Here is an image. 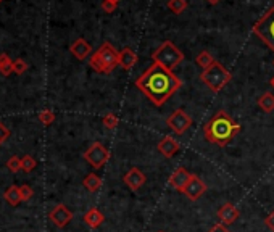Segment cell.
Wrapping results in <instances>:
<instances>
[{"label": "cell", "instance_id": "cell-1", "mask_svg": "<svg viewBox=\"0 0 274 232\" xmlns=\"http://www.w3.org/2000/svg\"><path fill=\"white\" fill-rule=\"evenodd\" d=\"M137 89L156 107H163L164 102L179 91L182 81L173 71L158 63H153L136 81Z\"/></svg>", "mask_w": 274, "mask_h": 232}, {"label": "cell", "instance_id": "cell-2", "mask_svg": "<svg viewBox=\"0 0 274 232\" xmlns=\"http://www.w3.org/2000/svg\"><path fill=\"white\" fill-rule=\"evenodd\" d=\"M241 124L236 122L226 112H218L203 127L205 139L218 147H226L241 132Z\"/></svg>", "mask_w": 274, "mask_h": 232}, {"label": "cell", "instance_id": "cell-3", "mask_svg": "<svg viewBox=\"0 0 274 232\" xmlns=\"http://www.w3.org/2000/svg\"><path fill=\"white\" fill-rule=\"evenodd\" d=\"M89 65L94 71L110 74L120 65V52L110 42H104L100 45V49L92 55Z\"/></svg>", "mask_w": 274, "mask_h": 232}, {"label": "cell", "instance_id": "cell-4", "mask_svg": "<svg viewBox=\"0 0 274 232\" xmlns=\"http://www.w3.org/2000/svg\"><path fill=\"white\" fill-rule=\"evenodd\" d=\"M152 60L153 63H158L163 68H166V70L173 71L177 65L182 63L184 53L171 40H164L158 49L152 53Z\"/></svg>", "mask_w": 274, "mask_h": 232}, {"label": "cell", "instance_id": "cell-5", "mask_svg": "<svg viewBox=\"0 0 274 232\" xmlns=\"http://www.w3.org/2000/svg\"><path fill=\"white\" fill-rule=\"evenodd\" d=\"M200 79H202V83L210 89V91L219 92L231 81V73L226 70V68L219 63V61H215V63L211 65L210 68L202 71Z\"/></svg>", "mask_w": 274, "mask_h": 232}, {"label": "cell", "instance_id": "cell-6", "mask_svg": "<svg viewBox=\"0 0 274 232\" xmlns=\"http://www.w3.org/2000/svg\"><path fill=\"white\" fill-rule=\"evenodd\" d=\"M253 34L258 36L274 52V6L268 10V13H265L262 19H258L255 23Z\"/></svg>", "mask_w": 274, "mask_h": 232}, {"label": "cell", "instance_id": "cell-7", "mask_svg": "<svg viewBox=\"0 0 274 232\" xmlns=\"http://www.w3.org/2000/svg\"><path fill=\"white\" fill-rule=\"evenodd\" d=\"M166 124L169 126V129L173 131L174 134L177 135H182L184 132L187 131V129L192 126V118L190 116L184 112V110H176L173 112L169 116H168V119H166Z\"/></svg>", "mask_w": 274, "mask_h": 232}, {"label": "cell", "instance_id": "cell-8", "mask_svg": "<svg viewBox=\"0 0 274 232\" xmlns=\"http://www.w3.org/2000/svg\"><path fill=\"white\" fill-rule=\"evenodd\" d=\"M84 158L91 163L94 168H102L110 160V152L100 144V142H95V144L84 153Z\"/></svg>", "mask_w": 274, "mask_h": 232}, {"label": "cell", "instance_id": "cell-9", "mask_svg": "<svg viewBox=\"0 0 274 232\" xmlns=\"http://www.w3.org/2000/svg\"><path fill=\"white\" fill-rule=\"evenodd\" d=\"M207 192V184H205L200 177H197V176H194L192 174V177H190V181L187 182V186H186V189H184V192L182 194H186V197L189 200H192V202H195V200H198L200 197Z\"/></svg>", "mask_w": 274, "mask_h": 232}, {"label": "cell", "instance_id": "cell-10", "mask_svg": "<svg viewBox=\"0 0 274 232\" xmlns=\"http://www.w3.org/2000/svg\"><path fill=\"white\" fill-rule=\"evenodd\" d=\"M123 181H125V184L133 190V192H136V190H139L143 184H145L147 177H145V174H143L139 168H131L125 174V177H123Z\"/></svg>", "mask_w": 274, "mask_h": 232}, {"label": "cell", "instance_id": "cell-11", "mask_svg": "<svg viewBox=\"0 0 274 232\" xmlns=\"http://www.w3.org/2000/svg\"><path fill=\"white\" fill-rule=\"evenodd\" d=\"M190 177H192V174L187 171L186 168H177L176 171L169 176L168 182H169V186L173 187L174 190H179V192H184V189H186L187 182L190 181Z\"/></svg>", "mask_w": 274, "mask_h": 232}, {"label": "cell", "instance_id": "cell-12", "mask_svg": "<svg viewBox=\"0 0 274 232\" xmlns=\"http://www.w3.org/2000/svg\"><path fill=\"white\" fill-rule=\"evenodd\" d=\"M239 216H241V213H239L237 207H234V205L229 202H226L223 207L218 210V220L221 221V224H224V226L236 223L239 220Z\"/></svg>", "mask_w": 274, "mask_h": 232}, {"label": "cell", "instance_id": "cell-13", "mask_svg": "<svg viewBox=\"0 0 274 232\" xmlns=\"http://www.w3.org/2000/svg\"><path fill=\"white\" fill-rule=\"evenodd\" d=\"M179 142H177L174 137H171V135H164V137L158 142V152L164 156V158H171V156H174L177 152H179Z\"/></svg>", "mask_w": 274, "mask_h": 232}, {"label": "cell", "instance_id": "cell-14", "mask_svg": "<svg viewBox=\"0 0 274 232\" xmlns=\"http://www.w3.org/2000/svg\"><path fill=\"white\" fill-rule=\"evenodd\" d=\"M70 50L74 57H76L78 60H84L87 58L89 55H91V52H92V47L89 45V42L86 39H76L74 42L71 44L70 47Z\"/></svg>", "mask_w": 274, "mask_h": 232}, {"label": "cell", "instance_id": "cell-15", "mask_svg": "<svg viewBox=\"0 0 274 232\" xmlns=\"http://www.w3.org/2000/svg\"><path fill=\"white\" fill-rule=\"evenodd\" d=\"M136 63H137V53L133 49H129V47H125L120 52V66L129 71Z\"/></svg>", "mask_w": 274, "mask_h": 232}, {"label": "cell", "instance_id": "cell-16", "mask_svg": "<svg viewBox=\"0 0 274 232\" xmlns=\"http://www.w3.org/2000/svg\"><path fill=\"white\" fill-rule=\"evenodd\" d=\"M84 220H86V223L91 228H99L100 224L104 223L105 218H104V215H102L97 208H92L91 211H87V215L84 216Z\"/></svg>", "mask_w": 274, "mask_h": 232}, {"label": "cell", "instance_id": "cell-17", "mask_svg": "<svg viewBox=\"0 0 274 232\" xmlns=\"http://www.w3.org/2000/svg\"><path fill=\"white\" fill-rule=\"evenodd\" d=\"M258 107L262 108L265 113H271L274 110V95L271 92H265L262 97L258 99Z\"/></svg>", "mask_w": 274, "mask_h": 232}, {"label": "cell", "instance_id": "cell-18", "mask_svg": "<svg viewBox=\"0 0 274 232\" xmlns=\"http://www.w3.org/2000/svg\"><path fill=\"white\" fill-rule=\"evenodd\" d=\"M215 61H216V60H215L213 57H211V53H208L207 50H203V52H200V53L197 55V65L202 66L203 70H207V68H210L211 65L215 63Z\"/></svg>", "mask_w": 274, "mask_h": 232}, {"label": "cell", "instance_id": "cell-19", "mask_svg": "<svg viewBox=\"0 0 274 232\" xmlns=\"http://www.w3.org/2000/svg\"><path fill=\"white\" fill-rule=\"evenodd\" d=\"M168 8L174 13V15H181V13L187 8V0H169Z\"/></svg>", "mask_w": 274, "mask_h": 232}, {"label": "cell", "instance_id": "cell-20", "mask_svg": "<svg viewBox=\"0 0 274 232\" xmlns=\"http://www.w3.org/2000/svg\"><path fill=\"white\" fill-rule=\"evenodd\" d=\"M71 220V213L68 210H65L63 207H60L55 213V221H57L58 226H65V224Z\"/></svg>", "mask_w": 274, "mask_h": 232}, {"label": "cell", "instance_id": "cell-21", "mask_svg": "<svg viewBox=\"0 0 274 232\" xmlns=\"http://www.w3.org/2000/svg\"><path fill=\"white\" fill-rule=\"evenodd\" d=\"M84 186H86L89 190H97V189H100V186H102V181H100L99 176L89 174V176L86 177V181H84Z\"/></svg>", "mask_w": 274, "mask_h": 232}, {"label": "cell", "instance_id": "cell-22", "mask_svg": "<svg viewBox=\"0 0 274 232\" xmlns=\"http://www.w3.org/2000/svg\"><path fill=\"white\" fill-rule=\"evenodd\" d=\"M11 70H13V61L8 58V55L2 53V55H0V71L3 74H8Z\"/></svg>", "mask_w": 274, "mask_h": 232}, {"label": "cell", "instance_id": "cell-23", "mask_svg": "<svg viewBox=\"0 0 274 232\" xmlns=\"http://www.w3.org/2000/svg\"><path fill=\"white\" fill-rule=\"evenodd\" d=\"M104 124L107 129H115L116 126L120 124V119H118V116H116L115 113H107L104 116Z\"/></svg>", "mask_w": 274, "mask_h": 232}, {"label": "cell", "instance_id": "cell-24", "mask_svg": "<svg viewBox=\"0 0 274 232\" xmlns=\"http://www.w3.org/2000/svg\"><path fill=\"white\" fill-rule=\"evenodd\" d=\"M116 5L118 3L112 2V0H102V10L105 13H113L116 10Z\"/></svg>", "mask_w": 274, "mask_h": 232}, {"label": "cell", "instance_id": "cell-25", "mask_svg": "<svg viewBox=\"0 0 274 232\" xmlns=\"http://www.w3.org/2000/svg\"><path fill=\"white\" fill-rule=\"evenodd\" d=\"M40 119H42V122H45V124H50V122L53 121V113L52 112H42L40 113Z\"/></svg>", "mask_w": 274, "mask_h": 232}, {"label": "cell", "instance_id": "cell-26", "mask_svg": "<svg viewBox=\"0 0 274 232\" xmlns=\"http://www.w3.org/2000/svg\"><path fill=\"white\" fill-rule=\"evenodd\" d=\"M13 70H15L16 73H23L26 70V63L23 60H16L15 63H13Z\"/></svg>", "mask_w": 274, "mask_h": 232}, {"label": "cell", "instance_id": "cell-27", "mask_svg": "<svg viewBox=\"0 0 274 232\" xmlns=\"http://www.w3.org/2000/svg\"><path fill=\"white\" fill-rule=\"evenodd\" d=\"M208 232H231L228 228H226L224 226V224H221V223H218V224H215V226L213 228H211Z\"/></svg>", "mask_w": 274, "mask_h": 232}, {"label": "cell", "instance_id": "cell-28", "mask_svg": "<svg viewBox=\"0 0 274 232\" xmlns=\"http://www.w3.org/2000/svg\"><path fill=\"white\" fill-rule=\"evenodd\" d=\"M265 223H266V226H268V229H271L274 232V210L268 215V218L265 220Z\"/></svg>", "mask_w": 274, "mask_h": 232}, {"label": "cell", "instance_id": "cell-29", "mask_svg": "<svg viewBox=\"0 0 274 232\" xmlns=\"http://www.w3.org/2000/svg\"><path fill=\"white\" fill-rule=\"evenodd\" d=\"M207 2H208L210 5H218L219 2H221V0H207Z\"/></svg>", "mask_w": 274, "mask_h": 232}, {"label": "cell", "instance_id": "cell-30", "mask_svg": "<svg viewBox=\"0 0 274 232\" xmlns=\"http://www.w3.org/2000/svg\"><path fill=\"white\" fill-rule=\"evenodd\" d=\"M270 84H271V86H273V87H274V76H273V79H271V81H270Z\"/></svg>", "mask_w": 274, "mask_h": 232}, {"label": "cell", "instance_id": "cell-31", "mask_svg": "<svg viewBox=\"0 0 274 232\" xmlns=\"http://www.w3.org/2000/svg\"><path fill=\"white\" fill-rule=\"evenodd\" d=\"M112 2H115V3H118V2H120V0H112Z\"/></svg>", "mask_w": 274, "mask_h": 232}, {"label": "cell", "instance_id": "cell-32", "mask_svg": "<svg viewBox=\"0 0 274 232\" xmlns=\"http://www.w3.org/2000/svg\"><path fill=\"white\" fill-rule=\"evenodd\" d=\"M2 2H3V0H0V3H2Z\"/></svg>", "mask_w": 274, "mask_h": 232}, {"label": "cell", "instance_id": "cell-33", "mask_svg": "<svg viewBox=\"0 0 274 232\" xmlns=\"http://www.w3.org/2000/svg\"><path fill=\"white\" fill-rule=\"evenodd\" d=\"M158 232H164V231H158Z\"/></svg>", "mask_w": 274, "mask_h": 232}]
</instances>
